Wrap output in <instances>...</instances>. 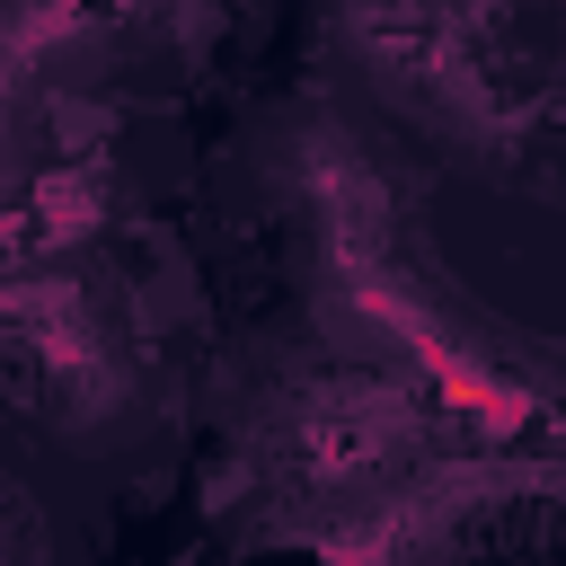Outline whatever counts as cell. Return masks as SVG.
I'll return each instance as SVG.
<instances>
[{
	"instance_id": "2",
	"label": "cell",
	"mask_w": 566,
	"mask_h": 566,
	"mask_svg": "<svg viewBox=\"0 0 566 566\" xmlns=\"http://www.w3.org/2000/svg\"><path fill=\"white\" fill-rule=\"evenodd\" d=\"M327 62L354 97L442 168L513 177L539 133V53L522 0H327Z\"/></svg>"
},
{
	"instance_id": "3",
	"label": "cell",
	"mask_w": 566,
	"mask_h": 566,
	"mask_svg": "<svg viewBox=\"0 0 566 566\" xmlns=\"http://www.w3.org/2000/svg\"><path fill=\"white\" fill-rule=\"evenodd\" d=\"M442 442H469V433H451L407 380H389V371H371L336 345L265 363L256 389L239 398V460H248L256 495L274 504L265 539L310 531L318 513L389 486L398 469H416Z\"/></svg>"
},
{
	"instance_id": "4",
	"label": "cell",
	"mask_w": 566,
	"mask_h": 566,
	"mask_svg": "<svg viewBox=\"0 0 566 566\" xmlns=\"http://www.w3.org/2000/svg\"><path fill=\"white\" fill-rule=\"evenodd\" d=\"M221 0H0V133H18L62 88L195 53Z\"/></svg>"
},
{
	"instance_id": "1",
	"label": "cell",
	"mask_w": 566,
	"mask_h": 566,
	"mask_svg": "<svg viewBox=\"0 0 566 566\" xmlns=\"http://www.w3.org/2000/svg\"><path fill=\"white\" fill-rule=\"evenodd\" d=\"M248 186L292 248L310 336L407 380L451 433L495 442L566 416V371L522 345L416 230L407 159L327 97H283L248 124Z\"/></svg>"
}]
</instances>
